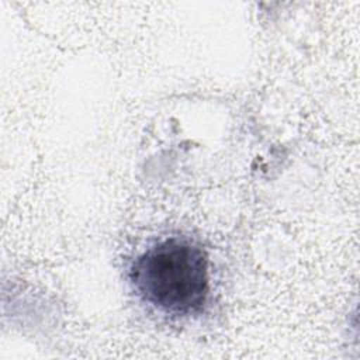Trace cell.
<instances>
[{
  "label": "cell",
  "mask_w": 360,
  "mask_h": 360,
  "mask_svg": "<svg viewBox=\"0 0 360 360\" xmlns=\"http://www.w3.org/2000/svg\"><path fill=\"white\" fill-rule=\"evenodd\" d=\"M128 277L142 302L166 316L198 315L208 304V256L188 238L169 236L149 245L132 260Z\"/></svg>",
  "instance_id": "cell-1"
}]
</instances>
